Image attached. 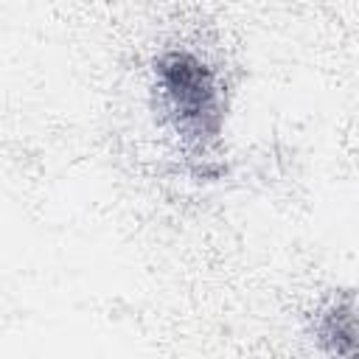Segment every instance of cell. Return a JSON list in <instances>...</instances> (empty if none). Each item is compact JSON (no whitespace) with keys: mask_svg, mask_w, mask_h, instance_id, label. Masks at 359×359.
<instances>
[{"mask_svg":"<svg viewBox=\"0 0 359 359\" xmlns=\"http://www.w3.org/2000/svg\"><path fill=\"white\" fill-rule=\"evenodd\" d=\"M157 76L180 126L194 137L213 135L219 126V107L210 70L191 53H165L157 62Z\"/></svg>","mask_w":359,"mask_h":359,"instance_id":"1","label":"cell"},{"mask_svg":"<svg viewBox=\"0 0 359 359\" xmlns=\"http://www.w3.org/2000/svg\"><path fill=\"white\" fill-rule=\"evenodd\" d=\"M325 337L337 353H359V323L348 311H334L328 317Z\"/></svg>","mask_w":359,"mask_h":359,"instance_id":"2","label":"cell"}]
</instances>
